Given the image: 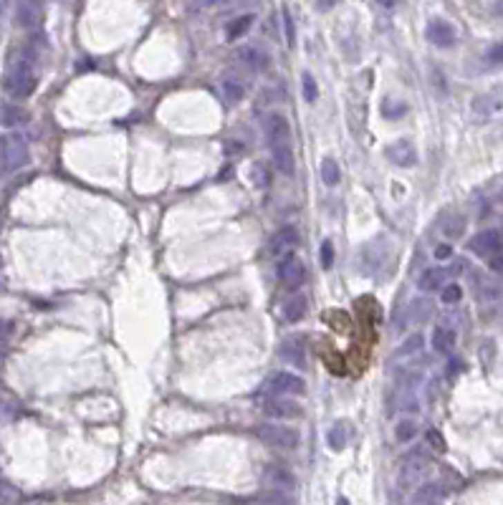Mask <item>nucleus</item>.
I'll list each match as a JSON object with an SVG mask.
<instances>
[{
	"label": "nucleus",
	"instance_id": "14",
	"mask_svg": "<svg viewBox=\"0 0 503 505\" xmlns=\"http://www.w3.org/2000/svg\"><path fill=\"white\" fill-rule=\"evenodd\" d=\"M271 154H274V167L278 169L281 175H286V177L294 175V169H296V157H294V149H291L289 142H286V144L271 146Z\"/></svg>",
	"mask_w": 503,
	"mask_h": 505
},
{
	"label": "nucleus",
	"instance_id": "46",
	"mask_svg": "<svg viewBox=\"0 0 503 505\" xmlns=\"http://www.w3.org/2000/svg\"><path fill=\"white\" fill-rule=\"evenodd\" d=\"M6 334H8V323H0V341L6 339Z\"/></svg>",
	"mask_w": 503,
	"mask_h": 505
},
{
	"label": "nucleus",
	"instance_id": "16",
	"mask_svg": "<svg viewBox=\"0 0 503 505\" xmlns=\"http://www.w3.org/2000/svg\"><path fill=\"white\" fill-rule=\"evenodd\" d=\"M263 412H266L268 417H276V419L298 417V404L289 402V399H283V397H274V399H268V402L263 404Z\"/></svg>",
	"mask_w": 503,
	"mask_h": 505
},
{
	"label": "nucleus",
	"instance_id": "38",
	"mask_svg": "<svg viewBox=\"0 0 503 505\" xmlns=\"http://www.w3.org/2000/svg\"><path fill=\"white\" fill-rule=\"evenodd\" d=\"M319 96V88H316V81H314V76L311 73H303V99L309 104L316 102Z\"/></svg>",
	"mask_w": 503,
	"mask_h": 505
},
{
	"label": "nucleus",
	"instance_id": "32",
	"mask_svg": "<svg viewBox=\"0 0 503 505\" xmlns=\"http://www.w3.org/2000/svg\"><path fill=\"white\" fill-rule=\"evenodd\" d=\"M407 114V106L402 102H395V99H385L382 102V117L387 119H400Z\"/></svg>",
	"mask_w": 503,
	"mask_h": 505
},
{
	"label": "nucleus",
	"instance_id": "47",
	"mask_svg": "<svg viewBox=\"0 0 503 505\" xmlns=\"http://www.w3.org/2000/svg\"><path fill=\"white\" fill-rule=\"evenodd\" d=\"M377 3H379V6H385V8H392L397 0H377Z\"/></svg>",
	"mask_w": 503,
	"mask_h": 505
},
{
	"label": "nucleus",
	"instance_id": "6",
	"mask_svg": "<svg viewBox=\"0 0 503 505\" xmlns=\"http://www.w3.org/2000/svg\"><path fill=\"white\" fill-rule=\"evenodd\" d=\"M266 389L274 397H289V394H303L306 392V381L301 377L291 372H276L271 379H268Z\"/></svg>",
	"mask_w": 503,
	"mask_h": 505
},
{
	"label": "nucleus",
	"instance_id": "27",
	"mask_svg": "<svg viewBox=\"0 0 503 505\" xmlns=\"http://www.w3.org/2000/svg\"><path fill=\"white\" fill-rule=\"evenodd\" d=\"M347 439H349L347 422H336V425L329 430V435H326V442H329V447H332V450H336V452L347 447Z\"/></svg>",
	"mask_w": 503,
	"mask_h": 505
},
{
	"label": "nucleus",
	"instance_id": "11",
	"mask_svg": "<svg viewBox=\"0 0 503 505\" xmlns=\"http://www.w3.org/2000/svg\"><path fill=\"white\" fill-rule=\"evenodd\" d=\"M263 126H266V140H268V144L271 146H276V144H286L289 142V137H291V126H289V122L281 117V114H268L266 117V122H263Z\"/></svg>",
	"mask_w": 503,
	"mask_h": 505
},
{
	"label": "nucleus",
	"instance_id": "1",
	"mask_svg": "<svg viewBox=\"0 0 503 505\" xmlns=\"http://www.w3.org/2000/svg\"><path fill=\"white\" fill-rule=\"evenodd\" d=\"M28 162V142L18 132H8L0 137V175L18 172Z\"/></svg>",
	"mask_w": 503,
	"mask_h": 505
},
{
	"label": "nucleus",
	"instance_id": "44",
	"mask_svg": "<svg viewBox=\"0 0 503 505\" xmlns=\"http://www.w3.org/2000/svg\"><path fill=\"white\" fill-rule=\"evenodd\" d=\"M243 152V144L240 142H228L225 144V154H240Z\"/></svg>",
	"mask_w": 503,
	"mask_h": 505
},
{
	"label": "nucleus",
	"instance_id": "12",
	"mask_svg": "<svg viewBox=\"0 0 503 505\" xmlns=\"http://www.w3.org/2000/svg\"><path fill=\"white\" fill-rule=\"evenodd\" d=\"M387 160L397 164V167H412L415 162H417V152H415V146L410 144L407 140H397L385 149Z\"/></svg>",
	"mask_w": 503,
	"mask_h": 505
},
{
	"label": "nucleus",
	"instance_id": "33",
	"mask_svg": "<svg viewBox=\"0 0 503 505\" xmlns=\"http://www.w3.org/2000/svg\"><path fill=\"white\" fill-rule=\"evenodd\" d=\"M245 505H291V500L283 495V493H276L271 490L268 495H260V498H253L248 500Z\"/></svg>",
	"mask_w": 503,
	"mask_h": 505
},
{
	"label": "nucleus",
	"instance_id": "26",
	"mask_svg": "<svg viewBox=\"0 0 503 505\" xmlns=\"http://www.w3.org/2000/svg\"><path fill=\"white\" fill-rule=\"evenodd\" d=\"M443 495V488L435 483H428L422 485V488H417V493L412 495L415 505H435V500Z\"/></svg>",
	"mask_w": 503,
	"mask_h": 505
},
{
	"label": "nucleus",
	"instance_id": "25",
	"mask_svg": "<svg viewBox=\"0 0 503 505\" xmlns=\"http://www.w3.org/2000/svg\"><path fill=\"white\" fill-rule=\"evenodd\" d=\"M253 21H256V15H251V13H245V15H240V18H236V21H230L228 28H225V36H228V41H236V38L245 36V33L251 30Z\"/></svg>",
	"mask_w": 503,
	"mask_h": 505
},
{
	"label": "nucleus",
	"instance_id": "48",
	"mask_svg": "<svg viewBox=\"0 0 503 505\" xmlns=\"http://www.w3.org/2000/svg\"><path fill=\"white\" fill-rule=\"evenodd\" d=\"M336 505H349V500L347 498H339V500H336Z\"/></svg>",
	"mask_w": 503,
	"mask_h": 505
},
{
	"label": "nucleus",
	"instance_id": "18",
	"mask_svg": "<svg viewBox=\"0 0 503 505\" xmlns=\"http://www.w3.org/2000/svg\"><path fill=\"white\" fill-rule=\"evenodd\" d=\"M445 280H448V271L445 268H425L420 273V278H417V288L425 293H433L437 288H443Z\"/></svg>",
	"mask_w": 503,
	"mask_h": 505
},
{
	"label": "nucleus",
	"instance_id": "15",
	"mask_svg": "<svg viewBox=\"0 0 503 505\" xmlns=\"http://www.w3.org/2000/svg\"><path fill=\"white\" fill-rule=\"evenodd\" d=\"M41 18H44V13H41L38 0H21L18 13H15L18 26H23V28H36L38 23H41Z\"/></svg>",
	"mask_w": 503,
	"mask_h": 505
},
{
	"label": "nucleus",
	"instance_id": "13",
	"mask_svg": "<svg viewBox=\"0 0 503 505\" xmlns=\"http://www.w3.org/2000/svg\"><path fill=\"white\" fill-rule=\"evenodd\" d=\"M281 359L286 364L296 366V369H306V346L301 339H286L281 344Z\"/></svg>",
	"mask_w": 503,
	"mask_h": 505
},
{
	"label": "nucleus",
	"instance_id": "10",
	"mask_svg": "<svg viewBox=\"0 0 503 505\" xmlns=\"http://www.w3.org/2000/svg\"><path fill=\"white\" fill-rule=\"evenodd\" d=\"M298 230L294 225H283L276 230V235L271 238V253L274 256H289L291 250L298 245Z\"/></svg>",
	"mask_w": 503,
	"mask_h": 505
},
{
	"label": "nucleus",
	"instance_id": "39",
	"mask_svg": "<svg viewBox=\"0 0 503 505\" xmlns=\"http://www.w3.org/2000/svg\"><path fill=\"white\" fill-rule=\"evenodd\" d=\"M334 265V242L332 240H324L321 242V268L329 271Z\"/></svg>",
	"mask_w": 503,
	"mask_h": 505
},
{
	"label": "nucleus",
	"instance_id": "5",
	"mask_svg": "<svg viewBox=\"0 0 503 505\" xmlns=\"http://www.w3.org/2000/svg\"><path fill=\"white\" fill-rule=\"evenodd\" d=\"M276 276H278V280L286 288L296 291V288L303 286V280H306V268H303V263L296 256H283L281 263L276 265Z\"/></svg>",
	"mask_w": 503,
	"mask_h": 505
},
{
	"label": "nucleus",
	"instance_id": "9",
	"mask_svg": "<svg viewBox=\"0 0 503 505\" xmlns=\"http://www.w3.org/2000/svg\"><path fill=\"white\" fill-rule=\"evenodd\" d=\"M236 59L248 66L251 71H266L271 66V56H268L260 46H240L236 51Z\"/></svg>",
	"mask_w": 503,
	"mask_h": 505
},
{
	"label": "nucleus",
	"instance_id": "31",
	"mask_svg": "<svg viewBox=\"0 0 503 505\" xmlns=\"http://www.w3.org/2000/svg\"><path fill=\"white\" fill-rule=\"evenodd\" d=\"M339 177H341V172H339L336 160H329V157H326V160L321 162V180H324L326 184H336L339 182Z\"/></svg>",
	"mask_w": 503,
	"mask_h": 505
},
{
	"label": "nucleus",
	"instance_id": "20",
	"mask_svg": "<svg viewBox=\"0 0 503 505\" xmlns=\"http://www.w3.org/2000/svg\"><path fill=\"white\" fill-rule=\"evenodd\" d=\"M306 311H309V301H306V296H301V293L291 296V298L283 303V318L289 323L301 321L303 316H306Z\"/></svg>",
	"mask_w": 503,
	"mask_h": 505
},
{
	"label": "nucleus",
	"instance_id": "8",
	"mask_svg": "<svg viewBox=\"0 0 503 505\" xmlns=\"http://www.w3.org/2000/svg\"><path fill=\"white\" fill-rule=\"evenodd\" d=\"M425 36H428L430 44L437 46V48H450V46L458 41V33H455V28H453L448 21H440V18L428 23Z\"/></svg>",
	"mask_w": 503,
	"mask_h": 505
},
{
	"label": "nucleus",
	"instance_id": "29",
	"mask_svg": "<svg viewBox=\"0 0 503 505\" xmlns=\"http://www.w3.org/2000/svg\"><path fill=\"white\" fill-rule=\"evenodd\" d=\"M463 230H466V218H463V215H453V218L445 220V225H443L445 238L455 240V238H460V235H463Z\"/></svg>",
	"mask_w": 503,
	"mask_h": 505
},
{
	"label": "nucleus",
	"instance_id": "3",
	"mask_svg": "<svg viewBox=\"0 0 503 505\" xmlns=\"http://www.w3.org/2000/svg\"><path fill=\"white\" fill-rule=\"evenodd\" d=\"M256 435L263 445L276 447V450H294L298 445V432L291 430L286 425H276V422H268V425H258L256 427Z\"/></svg>",
	"mask_w": 503,
	"mask_h": 505
},
{
	"label": "nucleus",
	"instance_id": "19",
	"mask_svg": "<svg viewBox=\"0 0 503 505\" xmlns=\"http://www.w3.org/2000/svg\"><path fill=\"white\" fill-rule=\"evenodd\" d=\"M220 91L228 104H238L245 96V84L238 79L236 73H225L220 81Z\"/></svg>",
	"mask_w": 503,
	"mask_h": 505
},
{
	"label": "nucleus",
	"instance_id": "28",
	"mask_svg": "<svg viewBox=\"0 0 503 505\" xmlns=\"http://www.w3.org/2000/svg\"><path fill=\"white\" fill-rule=\"evenodd\" d=\"M271 180H274V175H271V169H268L263 162H256V164L251 167L253 187H258V190H268V187H271Z\"/></svg>",
	"mask_w": 503,
	"mask_h": 505
},
{
	"label": "nucleus",
	"instance_id": "7",
	"mask_svg": "<svg viewBox=\"0 0 503 505\" xmlns=\"http://www.w3.org/2000/svg\"><path fill=\"white\" fill-rule=\"evenodd\" d=\"M501 248H503V240L498 230H481V233L473 235L471 242H468V250L478 258H493L496 253H501Z\"/></svg>",
	"mask_w": 503,
	"mask_h": 505
},
{
	"label": "nucleus",
	"instance_id": "34",
	"mask_svg": "<svg viewBox=\"0 0 503 505\" xmlns=\"http://www.w3.org/2000/svg\"><path fill=\"white\" fill-rule=\"evenodd\" d=\"M397 407H400L402 412H417V397L412 394V389L410 387H402V394L397 397Z\"/></svg>",
	"mask_w": 503,
	"mask_h": 505
},
{
	"label": "nucleus",
	"instance_id": "41",
	"mask_svg": "<svg viewBox=\"0 0 503 505\" xmlns=\"http://www.w3.org/2000/svg\"><path fill=\"white\" fill-rule=\"evenodd\" d=\"M428 442L435 447L437 452H443V450H445V439H443V435L437 432V430H428Z\"/></svg>",
	"mask_w": 503,
	"mask_h": 505
},
{
	"label": "nucleus",
	"instance_id": "23",
	"mask_svg": "<svg viewBox=\"0 0 503 505\" xmlns=\"http://www.w3.org/2000/svg\"><path fill=\"white\" fill-rule=\"evenodd\" d=\"M28 122V114L21 109V106H15V104H6V106H0V124L8 126V129H15V126H23Z\"/></svg>",
	"mask_w": 503,
	"mask_h": 505
},
{
	"label": "nucleus",
	"instance_id": "40",
	"mask_svg": "<svg viewBox=\"0 0 503 505\" xmlns=\"http://www.w3.org/2000/svg\"><path fill=\"white\" fill-rule=\"evenodd\" d=\"M486 61H488L491 66H503V44L491 46L488 53H486Z\"/></svg>",
	"mask_w": 503,
	"mask_h": 505
},
{
	"label": "nucleus",
	"instance_id": "36",
	"mask_svg": "<svg viewBox=\"0 0 503 505\" xmlns=\"http://www.w3.org/2000/svg\"><path fill=\"white\" fill-rule=\"evenodd\" d=\"M460 298H463V288H460L458 283H448V286H443V291H440V301H443V303H458Z\"/></svg>",
	"mask_w": 503,
	"mask_h": 505
},
{
	"label": "nucleus",
	"instance_id": "42",
	"mask_svg": "<svg viewBox=\"0 0 503 505\" xmlns=\"http://www.w3.org/2000/svg\"><path fill=\"white\" fill-rule=\"evenodd\" d=\"M435 258L437 260H448V258H453V245H448V242H440L435 248Z\"/></svg>",
	"mask_w": 503,
	"mask_h": 505
},
{
	"label": "nucleus",
	"instance_id": "21",
	"mask_svg": "<svg viewBox=\"0 0 503 505\" xmlns=\"http://www.w3.org/2000/svg\"><path fill=\"white\" fill-rule=\"evenodd\" d=\"M433 349H435L437 354H450L453 349H455V331L448 329V326H437L435 331H433Z\"/></svg>",
	"mask_w": 503,
	"mask_h": 505
},
{
	"label": "nucleus",
	"instance_id": "35",
	"mask_svg": "<svg viewBox=\"0 0 503 505\" xmlns=\"http://www.w3.org/2000/svg\"><path fill=\"white\" fill-rule=\"evenodd\" d=\"M420 349H422V334H412V336L400 346L397 356H412V354H417Z\"/></svg>",
	"mask_w": 503,
	"mask_h": 505
},
{
	"label": "nucleus",
	"instance_id": "17",
	"mask_svg": "<svg viewBox=\"0 0 503 505\" xmlns=\"http://www.w3.org/2000/svg\"><path fill=\"white\" fill-rule=\"evenodd\" d=\"M266 483L271 485L276 493H289V490L296 488V477L283 468H268L266 470Z\"/></svg>",
	"mask_w": 503,
	"mask_h": 505
},
{
	"label": "nucleus",
	"instance_id": "24",
	"mask_svg": "<svg viewBox=\"0 0 503 505\" xmlns=\"http://www.w3.org/2000/svg\"><path fill=\"white\" fill-rule=\"evenodd\" d=\"M430 314H433V303H430V301H425V298L412 301V303H410V308H407V318H405V321L422 326V323L430 318Z\"/></svg>",
	"mask_w": 503,
	"mask_h": 505
},
{
	"label": "nucleus",
	"instance_id": "43",
	"mask_svg": "<svg viewBox=\"0 0 503 505\" xmlns=\"http://www.w3.org/2000/svg\"><path fill=\"white\" fill-rule=\"evenodd\" d=\"M488 268L493 273H501V276H503V250H501V253H496L493 258H488Z\"/></svg>",
	"mask_w": 503,
	"mask_h": 505
},
{
	"label": "nucleus",
	"instance_id": "2",
	"mask_svg": "<svg viewBox=\"0 0 503 505\" xmlns=\"http://www.w3.org/2000/svg\"><path fill=\"white\" fill-rule=\"evenodd\" d=\"M3 84H6V91L13 96V99H28V96L36 91V73L30 68V61H26V59L15 61Z\"/></svg>",
	"mask_w": 503,
	"mask_h": 505
},
{
	"label": "nucleus",
	"instance_id": "37",
	"mask_svg": "<svg viewBox=\"0 0 503 505\" xmlns=\"http://www.w3.org/2000/svg\"><path fill=\"white\" fill-rule=\"evenodd\" d=\"M283 28H286V44H289V48H294L296 46V26H294L289 8H283Z\"/></svg>",
	"mask_w": 503,
	"mask_h": 505
},
{
	"label": "nucleus",
	"instance_id": "30",
	"mask_svg": "<svg viewBox=\"0 0 503 505\" xmlns=\"http://www.w3.org/2000/svg\"><path fill=\"white\" fill-rule=\"evenodd\" d=\"M415 435H417V422H415V419H402V422H397V427H395V439H397V442H410Z\"/></svg>",
	"mask_w": 503,
	"mask_h": 505
},
{
	"label": "nucleus",
	"instance_id": "45",
	"mask_svg": "<svg viewBox=\"0 0 503 505\" xmlns=\"http://www.w3.org/2000/svg\"><path fill=\"white\" fill-rule=\"evenodd\" d=\"M336 3H339V0H316L319 10H329V8H334Z\"/></svg>",
	"mask_w": 503,
	"mask_h": 505
},
{
	"label": "nucleus",
	"instance_id": "4",
	"mask_svg": "<svg viewBox=\"0 0 503 505\" xmlns=\"http://www.w3.org/2000/svg\"><path fill=\"white\" fill-rule=\"evenodd\" d=\"M428 465H430V460L422 450H412L410 455H405V457H402V465H400V483L415 485L425 473H428Z\"/></svg>",
	"mask_w": 503,
	"mask_h": 505
},
{
	"label": "nucleus",
	"instance_id": "22",
	"mask_svg": "<svg viewBox=\"0 0 503 505\" xmlns=\"http://www.w3.org/2000/svg\"><path fill=\"white\" fill-rule=\"evenodd\" d=\"M501 109H503V99L496 94H481L473 99V111L481 114V117H491V114H496Z\"/></svg>",
	"mask_w": 503,
	"mask_h": 505
}]
</instances>
